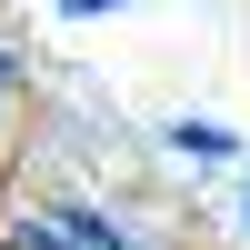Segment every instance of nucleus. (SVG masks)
Segmentation results:
<instances>
[{
	"label": "nucleus",
	"mask_w": 250,
	"mask_h": 250,
	"mask_svg": "<svg viewBox=\"0 0 250 250\" xmlns=\"http://www.w3.org/2000/svg\"><path fill=\"white\" fill-rule=\"evenodd\" d=\"M170 150H190V160H240V130H230V120H170Z\"/></svg>",
	"instance_id": "nucleus-2"
},
{
	"label": "nucleus",
	"mask_w": 250,
	"mask_h": 250,
	"mask_svg": "<svg viewBox=\"0 0 250 250\" xmlns=\"http://www.w3.org/2000/svg\"><path fill=\"white\" fill-rule=\"evenodd\" d=\"M0 250H130V230L90 200H30L0 220Z\"/></svg>",
	"instance_id": "nucleus-1"
},
{
	"label": "nucleus",
	"mask_w": 250,
	"mask_h": 250,
	"mask_svg": "<svg viewBox=\"0 0 250 250\" xmlns=\"http://www.w3.org/2000/svg\"><path fill=\"white\" fill-rule=\"evenodd\" d=\"M10 90H20V50L0 40V110H10Z\"/></svg>",
	"instance_id": "nucleus-3"
},
{
	"label": "nucleus",
	"mask_w": 250,
	"mask_h": 250,
	"mask_svg": "<svg viewBox=\"0 0 250 250\" xmlns=\"http://www.w3.org/2000/svg\"><path fill=\"white\" fill-rule=\"evenodd\" d=\"M60 10H70V20H100V10H120V0H60Z\"/></svg>",
	"instance_id": "nucleus-4"
}]
</instances>
